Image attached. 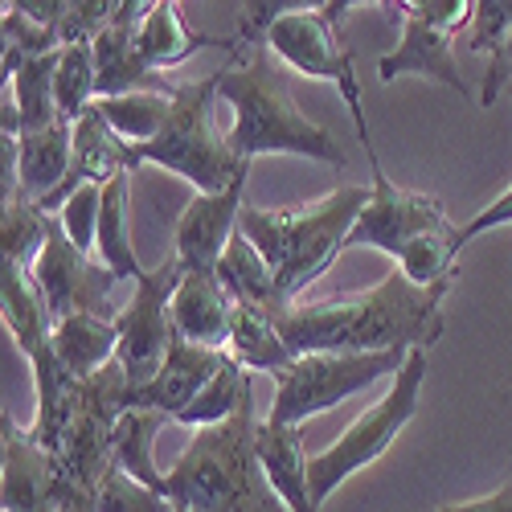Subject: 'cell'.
I'll use <instances>...</instances> for the list:
<instances>
[{"label":"cell","instance_id":"6da1fadb","mask_svg":"<svg viewBox=\"0 0 512 512\" xmlns=\"http://www.w3.org/2000/svg\"><path fill=\"white\" fill-rule=\"evenodd\" d=\"M451 283L414 287L402 271H390L369 291L291 304L283 316H275V324L295 357L431 349L443 336V300Z\"/></svg>","mask_w":512,"mask_h":512},{"label":"cell","instance_id":"7a4b0ae2","mask_svg":"<svg viewBox=\"0 0 512 512\" xmlns=\"http://www.w3.org/2000/svg\"><path fill=\"white\" fill-rule=\"evenodd\" d=\"M218 99L234 107V127L226 132L234 156L254 160V156H308L345 168L349 156L336 144L328 127L312 123L300 107H295L287 78L271 62L267 46H242L226 70H218Z\"/></svg>","mask_w":512,"mask_h":512},{"label":"cell","instance_id":"3957f363","mask_svg":"<svg viewBox=\"0 0 512 512\" xmlns=\"http://www.w3.org/2000/svg\"><path fill=\"white\" fill-rule=\"evenodd\" d=\"M254 394L234 418L193 431L189 447L177 455L173 472H164L160 496L189 512H291L271 488L259 451H254Z\"/></svg>","mask_w":512,"mask_h":512},{"label":"cell","instance_id":"277c9868","mask_svg":"<svg viewBox=\"0 0 512 512\" xmlns=\"http://www.w3.org/2000/svg\"><path fill=\"white\" fill-rule=\"evenodd\" d=\"M365 205L369 189L361 185H345L304 209L242 205L238 234L267 259L283 300L300 304V295L349 250V234Z\"/></svg>","mask_w":512,"mask_h":512},{"label":"cell","instance_id":"5b68a950","mask_svg":"<svg viewBox=\"0 0 512 512\" xmlns=\"http://www.w3.org/2000/svg\"><path fill=\"white\" fill-rule=\"evenodd\" d=\"M218 82V74L201 82H181L164 132L148 144H132V168L160 164L168 173L185 177L197 193H226L238 177H246L250 160L234 156L226 132H218V119H213Z\"/></svg>","mask_w":512,"mask_h":512},{"label":"cell","instance_id":"8992f818","mask_svg":"<svg viewBox=\"0 0 512 512\" xmlns=\"http://www.w3.org/2000/svg\"><path fill=\"white\" fill-rule=\"evenodd\" d=\"M340 99H345L349 115H353V127L365 144V156H369V173H373V189H369V205L361 209V218L349 234V250L353 246H373V250H386L390 259H402V254L422 242V238H435V234H455L451 218H447V205L439 197H426V193H410L402 185H394L386 177V168L377 160V148L369 140V123H365V111H361V82H357V70L345 74L340 82Z\"/></svg>","mask_w":512,"mask_h":512},{"label":"cell","instance_id":"52a82bcc","mask_svg":"<svg viewBox=\"0 0 512 512\" xmlns=\"http://www.w3.org/2000/svg\"><path fill=\"white\" fill-rule=\"evenodd\" d=\"M422 381H426V349H414L406 357V365L398 369V377L390 381L386 398H381L377 406H369L365 414H357L332 447H324L320 455L308 459V484H312L316 512L349 476H357L361 467H369L373 459H381L394 447V439L402 435V426L418 414Z\"/></svg>","mask_w":512,"mask_h":512},{"label":"cell","instance_id":"ba28073f","mask_svg":"<svg viewBox=\"0 0 512 512\" xmlns=\"http://www.w3.org/2000/svg\"><path fill=\"white\" fill-rule=\"evenodd\" d=\"M127 394H132V386H127V377L115 361L87 381H74L66 431L58 443L62 488L99 496L107 472L115 467V431L119 418L127 414Z\"/></svg>","mask_w":512,"mask_h":512},{"label":"cell","instance_id":"9c48e42d","mask_svg":"<svg viewBox=\"0 0 512 512\" xmlns=\"http://www.w3.org/2000/svg\"><path fill=\"white\" fill-rule=\"evenodd\" d=\"M414 353V349H410ZM410 353H308L295 357L283 373H275V402L271 418L275 426H304L308 418L349 402L353 394L394 381Z\"/></svg>","mask_w":512,"mask_h":512},{"label":"cell","instance_id":"30bf717a","mask_svg":"<svg viewBox=\"0 0 512 512\" xmlns=\"http://www.w3.org/2000/svg\"><path fill=\"white\" fill-rule=\"evenodd\" d=\"M185 279V263L177 254L156 267V271H144L140 283H136V295L119 316H115V328H119V353H115V365L123 369L127 386L132 390H144L148 381L160 373L168 349L177 340V328H173V295Z\"/></svg>","mask_w":512,"mask_h":512},{"label":"cell","instance_id":"8fae6325","mask_svg":"<svg viewBox=\"0 0 512 512\" xmlns=\"http://www.w3.org/2000/svg\"><path fill=\"white\" fill-rule=\"evenodd\" d=\"M29 275L37 283V291L46 295L54 324L66 320V316H103V320L119 316L111 308V291L119 287V279L99 259L82 254L58 222H54V230L46 238V250L37 254Z\"/></svg>","mask_w":512,"mask_h":512},{"label":"cell","instance_id":"7c38bea8","mask_svg":"<svg viewBox=\"0 0 512 512\" xmlns=\"http://www.w3.org/2000/svg\"><path fill=\"white\" fill-rule=\"evenodd\" d=\"M349 9H353L349 0H340V5H287L267 33V50L287 70L340 87L345 74L357 70L353 54L336 41V21Z\"/></svg>","mask_w":512,"mask_h":512},{"label":"cell","instance_id":"4fadbf2b","mask_svg":"<svg viewBox=\"0 0 512 512\" xmlns=\"http://www.w3.org/2000/svg\"><path fill=\"white\" fill-rule=\"evenodd\" d=\"M5 476H0V512H58V455L9 410L0 418Z\"/></svg>","mask_w":512,"mask_h":512},{"label":"cell","instance_id":"5bb4252c","mask_svg":"<svg viewBox=\"0 0 512 512\" xmlns=\"http://www.w3.org/2000/svg\"><path fill=\"white\" fill-rule=\"evenodd\" d=\"M152 5H140V0H119V9L111 17V25L99 33L95 41V70H99V99H119V95H140V91H152V95H177V82L152 70L144 58H140V46H136V33L144 25Z\"/></svg>","mask_w":512,"mask_h":512},{"label":"cell","instance_id":"9a60e30c","mask_svg":"<svg viewBox=\"0 0 512 512\" xmlns=\"http://www.w3.org/2000/svg\"><path fill=\"white\" fill-rule=\"evenodd\" d=\"M242 193H246V177H238L226 193H197L185 205L173 230V254L185 263V271H205V275L218 271L226 246L238 234V213L246 205Z\"/></svg>","mask_w":512,"mask_h":512},{"label":"cell","instance_id":"2e32d148","mask_svg":"<svg viewBox=\"0 0 512 512\" xmlns=\"http://www.w3.org/2000/svg\"><path fill=\"white\" fill-rule=\"evenodd\" d=\"M386 9L402 13V37H398V46L390 54H381L377 78L381 82H398L402 74H422V78L451 87L455 95L472 99V87H467V78L459 74L455 54H451V33L435 29L431 21H422L410 9V0H402V5H386Z\"/></svg>","mask_w":512,"mask_h":512},{"label":"cell","instance_id":"e0dca14e","mask_svg":"<svg viewBox=\"0 0 512 512\" xmlns=\"http://www.w3.org/2000/svg\"><path fill=\"white\" fill-rule=\"evenodd\" d=\"M226 353L218 349H201V345H189L185 336L173 340V349H168L160 373L148 381L144 390H132L127 394V410H156V414H168V418H181L197 394L213 381V373L222 369Z\"/></svg>","mask_w":512,"mask_h":512},{"label":"cell","instance_id":"ac0fdd59","mask_svg":"<svg viewBox=\"0 0 512 512\" xmlns=\"http://www.w3.org/2000/svg\"><path fill=\"white\" fill-rule=\"evenodd\" d=\"M123 173H132V144H127L115 127L103 119V111L91 103L87 111L74 119V164H70V177L41 209L58 213L82 185H111Z\"/></svg>","mask_w":512,"mask_h":512},{"label":"cell","instance_id":"d6986e66","mask_svg":"<svg viewBox=\"0 0 512 512\" xmlns=\"http://www.w3.org/2000/svg\"><path fill=\"white\" fill-rule=\"evenodd\" d=\"M136 46H140V58L152 66V70H173L181 62H189L193 54L201 50H226L230 58L242 50L238 37H209V33H193L189 21H185V9L177 0H152V9L136 33Z\"/></svg>","mask_w":512,"mask_h":512},{"label":"cell","instance_id":"ffe728a7","mask_svg":"<svg viewBox=\"0 0 512 512\" xmlns=\"http://www.w3.org/2000/svg\"><path fill=\"white\" fill-rule=\"evenodd\" d=\"M230 312H234V300L218 283V271L213 275L185 271V279H181V287L173 295V328H177V336H185L189 345L226 353V345H230Z\"/></svg>","mask_w":512,"mask_h":512},{"label":"cell","instance_id":"44dd1931","mask_svg":"<svg viewBox=\"0 0 512 512\" xmlns=\"http://www.w3.org/2000/svg\"><path fill=\"white\" fill-rule=\"evenodd\" d=\"M74 123H54L46 132L17 136V193L46 205L70 177Z\"/></svg>","mask_w":512,"mask_h":512},{"label":"cell","instance_id":"7402d4cb","mask_svg":"<svg viewBox=\"0 0 512 512\" xmlns=\"http://www.w3.org/2000/svg\"><path fill=\"white\" fill-rule=\"evenodd\" d=\"M254 451H259V463H263L271 488L279 492V500L291 512H316L312 484H308V459H304V431H300V426L259 422Z\"/></svg>","mask_w":512,"mask_h":512},{"label":"cell","instance_id":"603a6c76","mask_svg":"<svg viewBox=\"0 0 512 512\" xmlns=\"http://www.w3.org/2000/svg\"><path fill=\"white\" fill-rule=\"evenodd\" d=\"M54 353L74 381H87L115 361L119 328L103 316H66L54 324Z\"/></svg>","mask_w":512,"mask_h":512},{"label":"cell","instance_id":"cb8c5ba5","mask_svg":"<svg viewBox=\"0 0 512 512\" xmlns=\"http://www.w3.org/2000/svg\"><path fill=\"white\" fill-rule=\"evenodd\" d=\"M218 283L226 287V295L234 304H246V308H259V312H267L271 320L275 316H283L291 304L279 295V287H275V275H271V267H267V259L259 250H254L242 234H234V242L226 246V254H222V263H218Z\"/></svg>","mask_w":512,"mask_h":512},{"label":"cell","instance_id":"d4e9b609","mask_svg":"<svg viewBox=\"0 0 512 512\" xmlns=\"http://www.w3.org/2000/svg\"><path fill=\"white\" fill-rule=\"evenodd\" d=\"M226 357H234L250 373H271V377L283 373L295 361V353L287 349V340L279 336V324L267 312L246 308V304H234V312H230Z\"/></svg>","mask_w":512,"mask_h":512},{"label":"cell","instance_id":"484cf974","mask_svg":"<svg viewBox=\"0 0 512 512\" xmlns=\"http://www.w3.org/2000/svg\"><path fill=\"white\" fill-rule=\"evenodd\" d=\"M58 54H46V58H25L21 66H13L5 74V82H13V111H17V127L21 136L29 132H46L54 123H66L58 115V91H54V78H58Z\"/></svg>","mask_w":512,"mask_h":512},{"label":"cell","instance_id":"4316f807","mask_svg":"<svg viewBox=\"0 0 512 512\" xmlns=\"http://www.w3.org/2000/svg\"><path fill=\"white\" fill-rule=\"evenodd\" d=\"M132 173L115 177L111 185H103V218H99V242H95V259L123 283V279H136L144 275L140 267V254L132 246V234H127V218H132Z\"/></svg>","mask_w":512,"mask_h":512},{"label":"cell","instance_id":"83f0119b","mask_svg":"<svg viewBox=\"0 0 512 512\" xmlns=\"http://www.w3.org/2000/svg\"><path fill=\"white\" fill-rule=\"evenodd\" d=\"M54 222H58L54 213H46L37 201H29L21 193H5V213H0V246H5V259L33 271L37 254L46 250Z\"/></svg>","mask_w":512,"mask_h":512},{"label":"cell","instance_id":"f1b7e54d","mask_svg":"<svg viewBox=\"0 0 512 512\" xmlns=\"http://www.w3.org/2000/svg\"><path fill=\"white\" fill-rule=\"evenodd\" d=\"M168 422L173 418L156 414V410H127L119 418V431H115V463L123 467L127 476H136L140 484H148V488H160V480H164L152 451H156V435L164 431Z\"/></svg>","mask_w":512,"mask_h":512},{"label":"cell","instance_id":"f546056e","mask_svg":"<svg viewBox=\"0 0 512 512\" xmlns=\"http://www.w3.org/2000/svg\"><path fill=\"white\" fill-rule=\"evenodd\" d=\"M254 394L250 386V369H242L234 357L222 361V369L213 373V381L197 394V402L177 418V426H189V431H205V426H218L226 418L238 414V406Z\"/></svg>","mask_w":512,"mask_h":512},{"label":"cell","instance_id":"4dcf8cb0","mask_svg":"<svg viewBox=\"0 0 512 512\" xmlns=\"http://www.w3.org/2000/svg\"><path fill=\"white\" fill-rule=\"evenodd\" d=\"M173 99L177 95L140 91V95H119V99H95V107L127 144H148L164 132L168 115H173Z\"/></svg>","mask_w":512,"mask_h":512},{"label":"cell","instance_id":"1f68e13d","mask_svg":"<svg viewBox=\"0 0 512 512\" xmlns=\"http://www.w3.org/2000/svg\"><path fill=\"white\" fill-rule=\"evenodd\" d=\"M54 91H58V115L66 123H74L99 99V70H95V50L91 46H66L62 50Z\"/></svg>","mask_w":512,"mask_h":512},{"label":"cell","instance_id":"d6a6232c","mask_svg":"<svg viewBox=\"0 0 512 512\" xmlns=\"http://www.w3.org/2000/svg\"><path fill=\"white\" fill-rule=\"evenodd\" d=\"M95 512H177V504L168 496H160L156 488L140 484L136 476H127L115 463L107 472V480H103V488H99Z\"/></svg>","mask_w":512,"mask_h":512},{"label":"cell","instance_id":"836d02e7","mask_svg":"<svg viewBox=\"0 0 512 512\" xmlns=\"http://www.w3.org/2000/svg\"><path fill=\"white\" fill-rule=\"evenodd\" d=\"M58 226L66 230V238L95 259V242H99V218H103V185H82L58 213Z\"/></svg>","mask_w":512,"mask_h":512},{"label":"cell","instance_id":"e575fe53","mask_svg":"<svg viewBox=\"0 0 512 512\" xmlns=\"http://www.w3.org/2000/svg\"><path fill=\"white\" fill-rule=\"evenodd\" d=\"M512 33V0H480L467 50L472 54H496L500 41Z\"/></svg>","mask_w":512,"mask_h":512},{"label":"cell","instance_id":"d590c367","mask_svg":"<svg viewBox=\"0 0 512 512\" xmlns=\"http://www.w3.org/2000/svg\"><path fill=\"white\" fill-rule=\"evenodd\" d=\"M508 222H512V185H508V189H504L496 201H488V205L476 213L472 222L455 226V238H451V254L459 259L467 242H476L480 234H488V230H496V226H508Z\"/></svg>","mask_w":512,"mask_h":512},{"label":"cell","instance_id":"8d00e7d4","mask_svg":"<svg viewBox=\"0 0 512 512\" xmlns=\"http://www.w3.org/2000/svg\"><path fill=\"white\" fill-rule=\"evenodd\" d=\"M410 9L451 37L472 29V21H476V5H467V0H410Z\"/></svg>","mask_w":512,"mask_h":512},{"label":"cell","instance_id":"74e56055","mask_svg":"<svg viewBox=\"0 0 512 512\" xmlns=\"http://www.w3.org/2000/svg\"><path fill=\"white\" fill-rule=\"evenodd\" d=\"M512 82V33L500 41V50L492 54L488 70H484V82H480V107H492L500 99V91H508Z\"/></svg>","mask_w":512,"mask_h":512},{"label":"cell","instance_id":"f35d334b","mask_svg":"<svg viewBox=\"0 0 512 512\" xmlns=\"http://www.w3.org/2000/svg\"><path fill=\"white\" fill-rule=\"evenodd\" d=\"M439 512H512V484L480 496V500H463V504H443Z\"/></svg>","mask_w":512,"mask_h":512},{"label":"cell","instance_id":"ab89813d","mask_svg":"<svg viewBox=\"0 0 512 512\" xmlns=\"http://www.w3.org/2000/svg\"><path fill=\"white\" fill-rule=\"evenodd\" d=\"M95 500L91 492H78V488H62L58 484V512H95Z\"/></svg>","mask_w":512,"mask_h":512},{"label":"cell","instance_id":"60d3db41","mask_svg":"<svg viewBox=\"0 0 512 512\" xmlns=\"http://www.w3.org/2000/svg\"><path fill=\"white\" fill-rule=\"evenodd\" d=\"M504 99H508V103H512V82H508V91H504Z\"/></svg>","mask_w":512,"mask_h":512}]
</instances>
